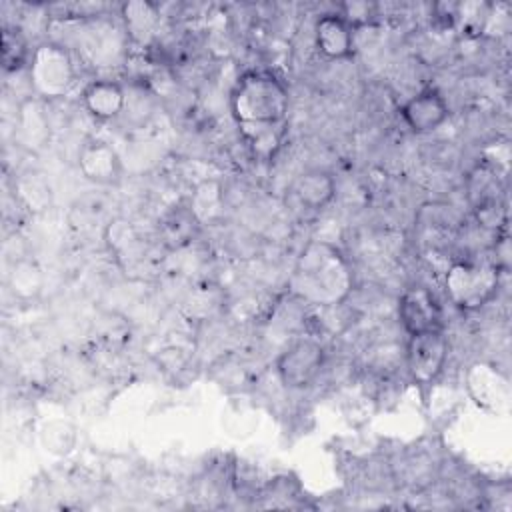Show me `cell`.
<instances>
[{"label": "cell", "instance_id": "6da1fadb", "mask_svg": "<svg viewBox=\"0 0 512 512\" xmlns=\"http://www.w3.org/2000/svg\"><path fill=\"white\" fill-rule=\"evenodd\" d=\"M230 110L254 154L270 156L278 148L288 112L280 80L264 72L244 74L230 94Z\"/></svg>", "mask_w": 512, "mask_h": 512}, {"label": "cell", "instance_id": "7a4b0ae2", "mask_svg": "<svg viewBox=\"0 0 512 512\" xmlns=\"http://www.w3.org/2000/svg\"><path fill=\"white\" fill-rule=\"evenodd\" d=\"M352 278L344 258L324 242L310 244L296 266L292 286L314 304H338L350 290Z\"/></svg>", "mask_w": 512, "mask_h": 512}, {"label": "cell", "instance_id": "3957f363", "mask_svg": "<svg viewBox=\"0 0 512 512\" xmlns=\"http://www.w3.org/2000/svg\"><path fill=\"white\" fill-rule=\"evenodd\" d=\"M30 84L42 98H60L74 84V62L70 52L54 42L40 44L30 62Z\"/></svg>", "mask_w": 512, "mask_h": 512}, {"label": "cell", "instance_id": "277c9868", "mask_svg": "<svg viewBox=\"0 0 512 512\" xmlns=\"http://www.w3.org/2000/svg\"><path fill=\"white\" fill-rule=\"evenodd\" d=\"M498 284V274L490 266L456 262L446 272V292L448 298L464 308L474 310L480 308L494 294Z\"/></svg>", "mask_w": 512, "mask_h": 512}, {"label": "cell", "instance_id": "5b68a950", "mask_svg": "<svg viewBox=\"0 0 512 512\" xmlns=\"http://www.w3.org/2000/svg\"><path fill=\"white\" fill-rule=\"evenodd\" d=\"M448 358V342L440 328L412 334L406 346V364L414 382L430 384L438 378Z\"/></svg>", "mask_w": 512, "mask_h": 512}, {"label": "cell", "instance_id": "8992f818", "mask_svg": "<svg viewBox=\"0 0 512 512\" xmlns=\"http://www.w3.org/2000/svg\"><path fill=\"white\" fill-rule=\"evenodd\" d=\"M324 364V348L310 338L292 342L278 358L276 370L284 386L306 388L310 386Z\"/></svg>", "mask_w": 512, "mask_h": 512}, {"label": "cell", "instance_id": "52a82bcc", "mask_svg": "<svg viewBox=\"0 0 512 512\" xmlns=\"http://www.w3.org/2000/svg\"><path fill=\"white\" fill-rule=\"evenodd\" d=\"M398 316L410 336L426 330H436L440 324V308L434 296L422 286H412L400 296Z\"/></svg>", "mask_w": 512, "mask_h": 512}, {"label": "cell", "instance_id": "ba28073f", "mask_svg": "<svg viewBox=\"0 0 512 512\" xmlns=\"http://www.w3.org/2000/svg\"><path fill=\"white\" fill-rule=\"evenodd\" d=\"M78 168L94 184H116L122 174L118 152L104 140H90L80 148Z\"/></svg>", "mask_w": 512, "mask_h": 512}, {"label": "cell", "instance_id": "9c48e42d", "mask_svg": "<svg viewBox=\"0 0 512 512\" xmlns=\"http://www.w3.org/2000/svg\"><path fill=\"white\" fill-rule=\"evenodd\" d=\"M402 118L412 132H432L446 122L448 104L436 90H422L402 106Z\"/></svg>", "mask_w": 512, "mask_h": 512}, {"label": "cell", "instance_id": "30bf717a", "mask_svg": "<svg viewBox=\"0 0 512 512\" xmlns=\"http://www.w3.org/2000/svg\"><path fill=\"white\" fill-rule=\"evenodd\" d=\"M318 50L332 60L350 56L352 52V28L338 14H324L314 28Z\"/></svg>", "mask_w": 512, "mask_h": 512}, {"label": "cell", "instance_id": "8fae6325", "mask_svg": "<svg viewBox=\"0 0 512 512\" xmlns=\"http://www.w3.org/2000/svg\"><path fill=\"white\" fill-rule=\"evenodd\" d=\"M82 100L92 116L100 120H110L124 110L126 92L114 80H94L86 86Z\"/></svg>", "mask_w": 512, "mask_h": 512}, {"label": "cell", "instance_id": "7c38bea8", "mask_svg": "<svg viewBox=\"0 0 512 512\" xmlns=\"http://www.w3.org/2000/svg\"><path fill=\"white\" fill-rule=\"evenodd\" d=\"M294 194L306 208L318 210L332 202L336 194V182L326 170H308L304 172L294 186Z\"/></svg>", "mask_w": 512, "mask_h": 512}, {"label": "cell", "instance_id": "4fadbf2b", "mask_svg": "<svg viewBox=\"0 0 512 512\" xmlns=\"http://www.w3.org/2000/svg\"><path fill=\"white\" fill-rule=\"evenodd\" d=\"M122 20L128 36L142 42L156 30L160 12L152 2H144V0L126 2L122 4Z\"/></svg>", "mask_w": 512, "mask_h": 512}, {"label": "cell", "instance_id": "5bb4252c", "mask_svg": "<svg viewBox=\"0 0 512 512\" xmlns=\"http://www.w3.org/2000/svg\"><path fill=\"white\" fill-rule=\"evenodd\" d=\"M16 194L24 202L26 208L34 212H42L52 202V190L44 174L28 170L16 180Z\"/></svg>", "mask_w": 512, "mask_h": 512}, {"label": "cell", "instance_id": "9a60e30c", "mask_svg": "<svg viewBox=\"0 0 512 512\" xmlns=\"http://www.w3.org/2000/svg\"><path fill=\"white\" fill-rule=\"evenodd\" d=\"M42 284H44V276L36 262L16 260V264L12 266V272L8 276V286L14 296H18L22 300L36 298L42 290Z\"/></svg>", "mask_w": 512, "mask_h": 512}, {"label": "cell", "instance_id": "2e32d148", "mask_svg": "<svg viewBox=\"0 0 512 512\" xmlns=\"http://www.w3.org/2000/svg\"><path fill=\"white\" fill-rule=\"evenodd\" d=\"M18 124H20V132H22L24 142L28 146H34V148H40L46 142L48 134H50L44 110L36 100H26L20 106Z\"/></svg>", "mask_w": 512, "mask_h": 512}, {"label": "cell", "instance_id": "e0dca14e", "mask_svg": "<svg viewBox=\"0 0 512 512\" xmlns=\"http://www.w3.org/2000/svg\"><path fill=\"white\" fill-rule=\"evenodd\" d=\"M76 428L68 420H48L40 428V442L46 452L54 456H66L76 446Z\"/></svg>", "mask_w": 512, "mask_h": 512}, {"label": "cell", "instance_id": "ac0fdd59", "mask_svg": "<svg viewBox=\"0 0 512 512\" xmlns=\"http://www.w3.org/2000/svg\"><path fill=\"white\" fill-rule=\"evenodd\" d=\"M222 206V190L216 182H202L192 196V204H190V212L194 216V220L198 222H206L212 220L214 216H218Z\"/></svg>", "mask_w": 512, "mask_h": 512}, {"label": "cell", "instance_id": "d6986e66", "mask_svg": "<svg viewBox=\"0 0 512 512\" xmlns=\"http://www.w3.org/2000/svg\"><path fill=\"white\" fill-rule=\"evenodd\" d=\"M28 46L26 40L20 36L18 30H4L2 32V68L6 72L20 70L26 64Z\"/></svg>", "mask_w": 512, "mask_h": 512}, {"label": "cell", "instance_id": "ffe728a7", "mask_svg": "<svg viewBox=\"0 0 512 512\" xmlns=\"http://www.w3.org/2000/svg\"><path fill=\"white\" fill-rule=\"evenodd\" d=\"M378 12V6L372 2H344L340 4V18L352 28V26H362L374 20Z\"/></svg>", "mask_w": 512, "mask_h": 512}, {"label": "cell", "instance_id": "44dd1931", "mask_svg": "<svg viewBox=\"0 0 512 512\" xmlns=\"http://www.w3.org/2000/svg\"><path fill=\"white\" fill-rule=\"evenodd\" d=\"M478 222L486 228H498L504 222V208L496 198H484L476 206Z\"/></svg>", "mask_w": 512, "mask_h": 512}]
</instances>
